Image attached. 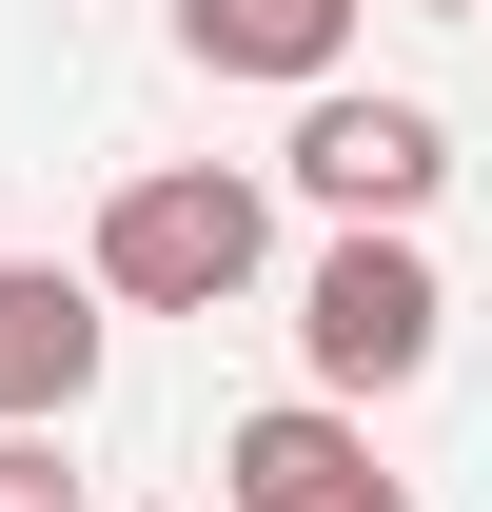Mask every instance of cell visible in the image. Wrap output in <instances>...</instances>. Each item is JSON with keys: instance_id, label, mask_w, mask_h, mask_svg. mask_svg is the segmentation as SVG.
<instances>
[{"instance_id": "8", "label": "cell", "mask_w": 492, "mask_h": 512, "mask_svg": "<svg viewBox=\"0 0 492 512\" xmlns=\"http://www.w3.org/2000/svg\"><path fill=\"white\" fill-rule=\"evenodd\" d=\"M433 20H492V0H433Z\"/></svg>"}, {"instance_id": "2", "label": "cell", "mask_w": 492, "mask_h": 512, "mask_svg": "<svg viewBox=\"0 0 492 512\" xmlns=\"http://www.w3.org/2000/svg\"><path fill=\"white\" fill-rule=\"evenodd\" d=\"M296 355H315V394H414L433 355H453V276H433V237L335 217L315 276H296Z\"/></svg>"}, {"instance_id": "3", "label": "cell", "mask_w": 492, "mask_h": 512, "mask_svg": "<svg viewBox=\"0 0 492 512\" xmlns=\"http://www.w3.org/2000/svg\"><path fill=\"white\" fill-rule=\"evenodd\" d=\"M276 178H296L315 217H394V237H414L433 197H453V119H433V99H374V79H315Z\"/></svg>"}, {"instance_id": "9", "label": "cell", "mask_w": 492, "mask_h": 512, "mask_svg": "<svg viewBox=\"0 0 492 512\" xmlns=\"http://www.w3.org/2000/svg\"><path fill=\"white\" fill-rule=\"evenodd\" d=\"M355 512H414V493H355Z\"/></svg>"}, {"instance_id": "6", "label": "cell", "mask_w": 492, "mask_h": 512, "mask_svg": "<svg viewBox=\"0 0 492 512\" xmlns=\"http://www.w3.org/2000/svg\"><path fill=\"white\" fill-rule=\"evenodd\" d=\"M355 20H374V0H178V60L315 99V79H355Z\"/></svg>"}, {"instance_id": "7", "label": "cell", "mask_w": 492, "mask_h": 512, "mask_svg": "<svg viewBox=\"0 0 492 512\" xmlns=\"http://www.w3.org/2000/svg\"><path fill=\"white\" fill-rule=\"evenodd\" d=\"M0 512H99V493H79V453H60V434H0Z\"/></svg>"}, {"instance_id": "5", "label": "cell", "mask_w": 492, "mask_h": 512, "mask_svg": "<svg viewBox=\"0 0 492 512\" xmlns=\"http://www.w3.org/2000/svg\"><path fill=\"white\" fill-rule=\"evenodd\" d=\"M355 493H394L374 434H355V394H276V414L217 434V512H355Z\"/></svg>"}, {"instance_id": "1", "label": "cell", "mask_w": 492, "mask_h": 512, "mask_svg": "<svg viewBox=\"0 0 492 512\" xmlns=\"http://www.w3.org/2000/svg\"><path fill=\"white\" fill-rule=\"evenodd\" d=\"M256 256H276V197H256L237 158H138V178L99 197L79 276H99V316H237Z\"/></svg>"}, {"instance_id": "4", "label": "cell", "mask_w": 492, "mask_h": 512, "mask_svg": "<svg viewBox=\"0 0 492 512\" xmlns=\"http://www.w3.org/2000/svg\"><path fill=\"white\" fill-rule=\"evenodd\" d=\"M99 355H119L99 276H79V256H0V434H79Z\"/></svg>"}]
</instances>
